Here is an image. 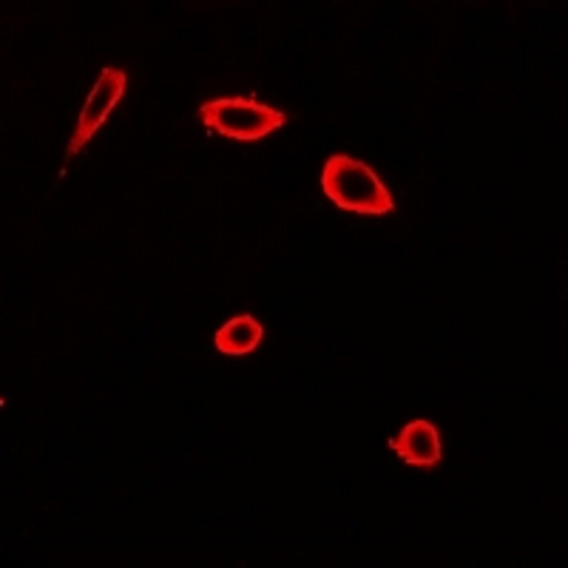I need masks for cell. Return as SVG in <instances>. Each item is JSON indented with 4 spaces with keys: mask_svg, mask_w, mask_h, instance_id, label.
Returning <instances> with one entry per match:
<instances>
[{
    "mask_svg": "<svg viewBox=\"0 0 568 568\" xmlns=\"http://www.w3.org/2000/svg\"><path fill=\"white\" fill-rule=\"evenodd\" d=\"M125 89H129V78L125 71L120 69H103L100 71L98 83L91 89L89 100H85L83 111L78 116V125H74V134H71L69 151H65V162L71 156H78L80 151L89 145V140L100 131V125L109 120V114L114 111V105L123 100Z\"/></svg>",
    "mask_w": 568,
    "mask_h": 568,
    "instance_id": "3957f363",
    "label": "cell"
},
{
    "mask_svg": "<svg viewBox=\"0 0 568 568\" xmlns=\"http://www.w3.org/2000/svg\"><path fill=\"white\" fill-rule=\"evenodd\" d=\"M202 123L211 134L231 136V140L253 142L262 136L273 134L287 123V114L271 105L258 103V100L242 98H216L202 103L200 109Z\"/></svg>",
    "mask_w": 568,
    "mask_h": 568,
    "instance_id": "7a4b0ae2",
    "label": "cell"
},
{
    "mask_svg": "<svg viewBox=\"0 0 568 568\" xmlns=\"http://www.w3.org/2000/svg\"><path fill=\"white\" fill-rule=\"evenodd\" d=\"M389 449L409 466H438L440 464V435L429 420H409L395 438H389Z\"/></svg>",
    "mask_w": 568,
    "mask_h": 568,
    "instance_id": "277c9868",
    "label": "cell"
},
{
    "mask_svg": "<svg viewBox=\"0 0 568 568\" xmlns=\"http://www.w3.org/2000/svg\"><path fill=\"white\" fill-rule=\"evenodd\" d=\"M322 191L333 205L364 216H384L395 211V202L384 182L367 162L347 154L329 156L322 171Z\"/></svg>",
    "mask_w": 568,
    "mask_h": 568,
    "instance_id": "6da1fadb",
    "label": "cell"
},
{
    "mask_svg": "<svg viewBox=\"0 0 568 568\" xmlns=\"http://www.w3.org/2000/svg\"><path fill=\"white\" fill-rule=\"evenodd\" d=\"M262 336H265V329H262V324H258L256 318L236 316L216 329L213 344H216V349L225 355H247L262 344Z\"/></svg>",
    "mask_w": 568,
    "mask_h": 568,
    "instance_id": "5b68a950",
    "label": "cell"
}]
</instances>
